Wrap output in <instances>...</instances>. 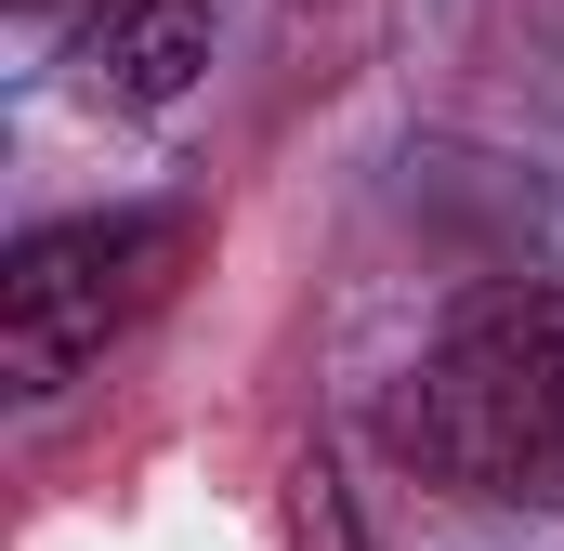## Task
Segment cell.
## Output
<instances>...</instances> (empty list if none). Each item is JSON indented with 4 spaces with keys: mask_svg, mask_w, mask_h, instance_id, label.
<instances>
[{
    "mask_svg": "<svg viewBox=\"0 0 564 551\" xmlns=\"http://www.w3.org/2000/svg\"><path fill=\"white\" fill-rule=\"evenodd\" d=\"M394 446L459 499H564V289H473L394 395Z\"/></svg>",
    "mask_w": 564,
    "mask_h": 551,
    "instance_id": "6da1fadb",
    "label": "cell"
},
{
    "mask_svg": "<svg viewBox=\"0 0 564 551\" xmlns=\"http://www.w3.org/2000/svg\"><path fill=\"white\" fill-rule=\"evenodd\" d=\"M210 250L197 210H93V224H53L0 263V381L13 395H66L119 328H144L184 263Z\"/></svg>",
    "mask_w": 564,
    "mask_h": 551,
    "instance_id": "7a4b0ae2",
    "label": "cell"
},
{
    "mask_svg": "<svg viewBox=\"0 0 564 551\" xmlns=\"http://www.w3.org/2000/svg\"><path fill=\"white\" fill-rule=\"evenodd\" d=\"M79 66H93V93H119V106L197 93V66H210V0H106V13L79 26Z\"/></svg>",
    "mask_w": 564,
    "mask_h": 551,
    "instance_id": "3957f363",
    "label": "cell"
},
{
    "mask_svg": "<svg viewBox=\"0 0 564 551\" xmlns=\"http://www.w3.org/2000/svg\"><path fill=\"white\" fill-rule=\"evenodd\" d=\"M13 13H26V26H93L106 0H13Z\"/></svg>",
    "mask_w": 564,
    "mask_h": 551,
    "instance_id": "277c9868",
    "label": "cell"
}]
</instances>
